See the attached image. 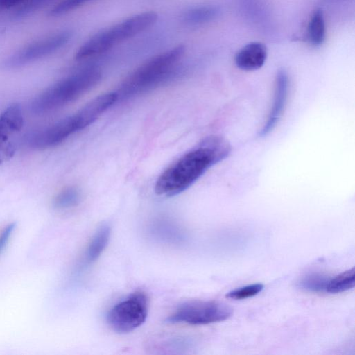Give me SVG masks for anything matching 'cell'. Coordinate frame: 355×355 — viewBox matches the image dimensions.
Segmentation results:
<instances>
[{"label":"cell","instance_id":"d6986e66","mask_svg":"<svg viewBox=\"0 0 355 355\" xmlns=\"http://www.w3.org/2000/svg\"><path fill=\"white\" fill-rule=\"evenodd\" d=\"M263 288L262 284H254L233 290L227 293L226 297L234 300H241L256 295Z\"/></svg>","mask_w":355,"mask_h":355},{"label":"cell","instance_id":"44dd1931","mask_svg":"<svg viewBox=\"0 0 355 355\" xmlns=\"http://www.w3.org/2000/svg\"><path fill=\"white\" fill-rule=\"evenodd\" d=\"M15 229V224L11 223L5 225L0 231V254H1L6 248Z\"/></svg>","mask_w":355,"mask_h":355},{"label":"cell","instance_id":"2e32d148","mask_svg":"<svg viewBox=\"0 0 355 355\" xmlns=\"http://www.w3.org/2000/svg\"><path fill=\"white\" fill-rule=\"evenodd\" d=\"M23 125V115L20 106L13 104L8 107L0 119V127L8 130L16 131Z\"/></svg>","mask_w":355,"mask_h":355},{"label":"cell","instance_id":"8992f818","mask_svg":"<svg viewBox=\"0 0 355 355\" xmlns=\"http://www.w3.org/2000/svg\"><path fill=\"white\" fill-rule=\"evenodd\" d=\"M148 302L146 293L137 291L116 304L108 312L107 322L119 334L130 333L140 327L148 315Z\"/></svg>","mask_w":355,"mask_h":355},{"label":"cell","instance_id":"9a60e30c","mask_svg":"<svg viewBox=\"0 0 355 355\" xmlns=\"http://www.w3.org/2000/svg\"><path fill=\"white\" fill-rule=\"evenodd\" d=\"M355 285V270L352 268L343 272L334 278L329 279L326 291L330 293H339L354 288Z\"/></svg>","mask_w":355,"mask_h":355},{"label":"cell","instance_id":"e0dca14e","mask_svg":"<svg viewBox=\"0 0 355 355\" xmlns=\"http://www.w3.org/2000/svg\"><path fill=\"white\" fill-rule=\"evenodd\" d=\"M329 280L324 275L311 273L302 277L297 284L300 288L309 291L322 292L326 291Z\"/></svg>","mask_w":355,"mask_h":355},{"label":"cell","instance_id":"5bb4252c","mask_svg":"<svg viewBox=\"0 0 355 355\" xmlns=\"http://www.w3.org/2000/svg\"><path fill=\"white\" fill-rule=\"evenodd\" d=\"M81 199L80 191L69 187L60 191L53 200V206L58 210H65L77 206Z\"/></svg>","mask_w":355,"mask_h":355},{"label":"cell","instance_id":"3957f363","mask_svg":"<svg viewBox=\"0 0 355 355\" xmlns=\"http://www.w3.org/2000/svg\"><path fill=\"white\" fill-rule=\"evenodd\" d=\"M101 73L96 68H87L71 74L50 86L31 103L33 113L42 114L60 107L94 87Z\"/></svg>","mask_w":355,"mask_h":355},{"label":"cell","instance_id":"5b68a950","mask_svg":"<svg viewBox=\"0 0 355 355\" xmlns=\"http://www.w3.org/2000/svg\"><path fill=\"white\" fill-rule=\"evenodd\" d=\"M184 52L185 46L178 45L150 58L125 78L120 94L132 96L157 85L172 73Z\"/></svg>","mask_w":355,"mask_h":355},{"label":"cell","instance_id":"30bf717a","mask_svg":"<svg viewBox=\"0 0 355 355\" xmlns=\"http://www.w3.org/2000/svg\"><path fill=\"white\" fill-rule=\"evenodd\" d=\"M267 58L266 46L259 42H252L243 46L236 54V67L243 71H254L260 69Z\"/></svg>","mask_w":355,"mask_h":355},{"label":"cell","instance_id":"ffe728a7","mask_svg":"<svg viewBox=\"0 0 355 355\" xmlns=\"http://www.w3.org/2000/svg\"><path fill=\"white\" fill-rule=\"evenodd\" d=\"M92 0H61L51 10V15L60 16Z\"/></svg>","mask_w":355,"mask_h":355},{"label":"cell","instance_id":"6da1fadb","mask_svg":"<svg viewBox=\"0 0 355 355\" xmlns=\"http://www.w3.org/2000/svg\"><path fill=\"white\" fill-rule=\"evenodd\" d=\"M230 146L221 137H212L184 154L166 168L157 178V195L171 197L180 193L193 184L213 165L225 159Z\"/></svg>","mask_w":355,"mask_h":355},{"label":"cell","instance_id":"7a4b0ae2","mask_svg":"<svg viewBox=\"0 0 355 355\" xmlns=\"http://www.w3.org/2000/svg\"><path fill=\"white\" fill-rule=\"evenodd\" d=\"M118 98L116 93H107L92 99L73 114L65 117L26 136V143L32 148L44 149L62 143L76 132L84 129Z\"/></svg>","mask_w":355,"mask_h":355},{"label":"cell","instance_id":"8fae6325","mask_svg":"<svg viewBox=\"0 0 355 355\" xmlns=\"http://www.w3.org/2000/svg\"><path fill=\"white\" fill-rule=\"evenodd\" d=\"M111 234L108 225H102L90 240L84 254L83 263L90 265L96 261L106 248Z\"/></svg>","mask_w":355,"mask_h":355},{"label":"cell","instance_id":"7402d4cb","mask_svg":"<svg viewBox=\"0 0 355 355\" xmlns=\"http://www.w3.org/2000/svg\"><path fill=\"white\" fill-rule=\"evenodd\" d=\"M24 0H0V10L12 7H17Z\"/></svg>","mask_w":355,"mask_h":355},{"label":"cell","instance_id":"9c48e42d","mask_svg":"<svg viewBox=\"0 0 355 355\" xmlns=\"http://www.w3.org/2000/svg\"><path fill=\"white\" fill-rule=\"evenodd\" d=\"M289 92V78L287 73L279 70L275 80V90L272 105L259 136L264 137L268 135L276 126L279 121L288 98Z\"/></svg>","mask_w":355,"mask_h":355},{"label":"cell","instance_id":"52a82bcc","mask_svg":"<svg viewBox=\"0 0 355 355\" xmlns=\"http://www.w3.org/2000/svg\"><path fill=\"white\" fill-rule=\"evenodd\" d=\"M232 314L227 304L216 301L191 300L180 305L166 319L172 324H207L225 320Z\"/></svg>","mask_w":355,"mask_h":355},{"label":"cell","instance_id":"ac0fdd59","mask_svg":"<svg viewBox=\"0 0 355 355\" xmlns=\"http://www.w3.org/2000/svg\"><path fill=\"white\" fill-rule=\"evenodd\" d=\"M53 0H24L15 10L14 17L21 19L27 17Z\"/></svg>","mask_w":355,"mask_h":355},{"label":"cell","instance_id":"277c9868","mask_svg":"<svg viewBox=\"0 0 355 355\" xmlns=\"http://www.w3.org/2000/svg\"><path fill=\"white\" fill-rule=\"evenodd\" d=\"M157 19L155 12H144L129 17L90 37L78 50L76 60H85L99 55L115 45L143 32Z\"/></svg>","mask_w":355,"mask_h":355},{"label":"cell","instance_id":"4fadbf2b","mask_svg":"<svg viewBox=\"0 0 355 355\" xmlns=\"http://www.w3.org/2000/svg\"><path fill=\"white\" fill-rule=\"evenodd\" d=\"M326 37V25L323 12L315 10L312 14L307 26V39L314 46L321 45Z\"/></svg>","mask_w":355,"mask_h":355},{"label":"cell","instance_id":"ba28073f","mask_svg":"<svg viewBox=\"0 0 355 355\" xmlns=\"http://www.w3.org/2000/svg\"><path fill=\"white\" fill-rule=\"evenodd\" d=\"M71 37L69 31H61L35 40L16 51L2 63L6 69H15L44 58L65 46Z\"/></svg>","mask_w":355,"mask_h":355},{"label":"cell","instance_id":"7c38bea8","mask_svg":"<svg viewBox=\"0 0 355 355\" xmlns=\"http://www.w3.org/2000/svg\"><path fill=\"white\" fill-rule=\"evenodd\" d=\"M220 15V9L213 5H203L190 8L182 15V21L189 25L204 24L214 20Z\"/></svg>","mask_w":355,"mask_h":355}]
</instances>
